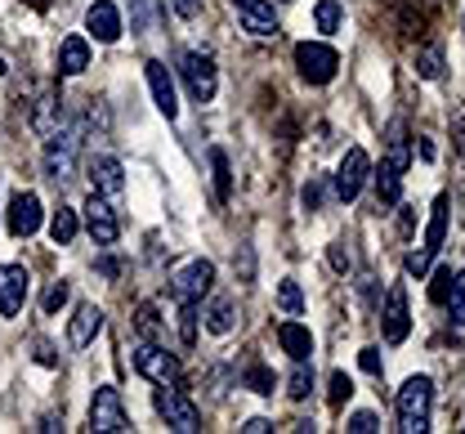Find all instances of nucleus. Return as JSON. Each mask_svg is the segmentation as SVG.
Segmentation results:
<instances>
[{
	"instance_id": "nucleus-1",
	"label": "nucleus",
	"mask_w": 465,
	"mask_h": 434,
	"mask_svg": "<svg viewBox=\"0 0 465 434\" xmlns=\"http://www.w3.org/2000/svg\"><path fill=\"white\" fill-rule=\"evenodd\" d=\"M81 143H85V117H72L63 125L58 122L45 134V175L54 184H67L76 175V157H81Z\"/></svg>"
},
{
	"instance_id": "nucleus-2",
	"label": "nucleus",
	"mask_w": 465,
	"mask_h": 434,
	"mask_svg": "<svg viewBox=\"0 0 465 434\" xmlns=\"http://www.w3.org/2000/svg\"><path fill=\"white\" fill-rule=\"evenodd\" d=\"M430 412H434V380L430 376H411L399 390V430L425 434L430 430Z\"/></svg>"
},
{
	"instance_id": "nucleus-3",
	"label": "nucleus",
	"mask_w": 465,
	"mask_h": 434,
	"mask_svg": "<svg viewBox=\"0 0 465 434\" xmlns=\"http://www.w3.org/2000/svg\"><path fill=\"white\" fill-rule=\"evenodd\" d=\"M443 238H448V192H439V197H434V206H430V224H425V247L407 255V273H411V278H425V273H430V260L439 255Z\"/></svg>"
},
{
	"instance_id": "nucleus-4",
	"label": "nucleus",
	"mask_w": 465,
	"mask_h": 434,
	"mask_svg": "<svg viewBox=\"0 0 465 434\" xmlns=\"http://www.w3.org/2000/svg\"><path fill=\"white\" fill-rule=\"evenodd\" d=\"M134 372L148 376L153 385H183V368H179V359L166 354L157 340H139V345H134Z\"/></svg>"
},
{
	"instance_id": "nucleus-5",
	"label": "nucleus",
	"mask_w": 465,
	"mask_h": 434,
	"mask_svg": "<svg viewBox=\"0 0 465 434\" xmlns=\"http://www.w3.org/2000/svg\"><path fill=\"white\" fill-rule=\"evenodd\" d=\"M90 430H99V434L130 430V412H125L116 385H99V390H94V399H90Z\"/></svg>"
},
{
	"instance_id": "nucleus-6",
	"label": "nucleus",
	"mask_w": 465,
	"mask_h": 434,
	"mask_svg": "<svg viewBox=\"0 0 465 434\" xmlns=\"http://www.w3.org/2000/svg\"><path fill=\"white\" fill-rule=\"evenodd\" d=\"M157 412H162L166 426L179 434L202 430V412H197V403L183 394V385H157Z\"/></svg>"
},
{
	"instance_id": "nucleus-7",
	"label": "nucleus",
	"mask_w": 465,
	"mask_h": 434,
	"mask_svg": "<svg viewBox=\"0 0 465 434\" xmlns=\"http://www.w3.org/2000/svg\"><path fill=\"white\" fill-rule=\"evenodd\" d=\"M295 67H300V76L309 85H327V81H336L341 54L331 45H322V41H300L295 45Z\"/></svg>"
},
{
	"instance_id": "nucleus-8",
	"label": "nucleus",
	"mask_w": 465,
	"mask_h": 434,
	"mask_svg": "<svg viewBox=\"0 0 465 434\" xmlns=\"http://www.w3.org/2000/svg\"><path fill=\"white\" fill-rule=\"evenodd\" d=\"M211 287H215V264L211 260H188L171 282L179 305H202V296H211Z\"/></svg>"
},
{
	"instance_id": "nucleus-9",
	"label": "nucleus",
	"mask_w": 465,
	"mask_h": 434,
	"mask_svg": "<svg viewBox=\"0 0 465 434\" xmlns=\"http://www.w3.org/2000/svg\"><path fill=\"white\" fill-rule=\"evenodd\" d=\"M179 72H183V85H188V94H193L197 104H211V99H215L220 76H215V59H211V54L188 50V54L179 59Z\"/></svg>"
},
{
	"instance_id": "nucleus-10",
	"label": "nucleus",
	"mask_w": 465,
	"mask_h": 434,
	"mask_svg": "<svg viewBox=\"0 0 465 434\" xmlns=\"http://www.w3.org/2000/svg\"><path fill=\"white\" fill-rule=\"evenodd\" d=\"M85 229H90V238H94V247H116V238H121V220H116V206L104 197V192H94L90 188V197H85Z\"/></svg>"
},
{
	"instance_id": "nucleus-11",
	"label": "nucleus",
	"mask_w": 465,
	"mask_h": 434,
	"mask_svg": "<svg viewBox=\"0 0 465 434\" xmlns=\"http://www.w3.org/2000/svg\"><path fill=\"white\" fill-rule=\"evenodd\" d=\"M27 291H32V278L23 264H0V318H18L27 305Z\"/></svg>"
},
{
	"instance_id": "nucleus-12",
	"label": "nucleus",
	"mask_w": 465,
	"mask_h": 434,
	"mask_svg": "<svg viewBox=\"0 0 465 434\" xmlns=\"http://www.w3.org/2000/svg\"><path fill=\"white\" fill-rule=\"evenodd\" d=\"M367 175H371V157H367L362 148H349L341 171H336V197H341V202H353V197L362 192V184H367Z\"/></svg>"
},
{
	"instance_id": "nucleus-13",
	"label": "nucleus",
	"mask_w": 465,
	"mask_h": 434,
	"mask_svg": "<svg viewBox=\"0 0 465 434\" xmlns=\"http://www.w3.org/2000/svg\"><path fill=\"white\" fill-rule=\"evenodd\" d=\"M381 327H385V340H390V345H403L407 340V331H411V313H407L403 282H394V287H390V296H385V313H381Z\"/></svg>"
},
{
	"instance_id": "nucleus-14",
	"label": "nucleus",
	"mask_w": 465,
	"mask_h": 434,
	"mask_svg": "<svg viewBox=\"0 0 465 434\" xmlns=\"http://www.w3.org/2000/svg\"><path fill=\"white\" fill-rule=\"evenodd\" d=\"M99 331H104V310H99L94 301H81V305L72 310V322H67V340H72V350L94 345Z\"/></svg>"
},
{
	"instance_id": "nucleus-15",
	"label": "nucleus",
	"mask_w": 465,
	"mask_h": 434,
	"mask_svg": "<svg viewBox=\"0 0 465 434\" xmlns=\"http://www.w3.org/2000/svg\"><path fill=\"white\" fill-rule=\"evenodd\" d=\"M237 18H242V27H246L251 36H278V32H282L273 0H242V5H237Z\"/></svg>"
},
{
	"instance_id": "nucleus-16",
	"label": "nucleus",
	"mask_w": 465,
	"mask_h": 434,
	"mask_svg": "<svg viewBox=\"0 0 465 434\" xmlns=\"http://www.w3.org/2000/svg\"><path fill=\"white\" fill-rule=\"evenodd\" d=\"M143 72H148V85H153V104H157V113L174 122L179 117V99H174V81L171 72H166V63L162 59H148L143 63Z\"/></svg>"
},
{
	"instance_id": "nucleus-17",
	"label": "nucleus",
	"mask_w": 465,
	"mask_h": 434,
	"mask_svg": "<svg viewBox=\"0 0 465 434\" xmlns=\"http://www.w3.org/2000/svg\"><path fill=\"white\" fill-rule=\"evenodd\" d=\"M41 197L36 192H18L14 202H9V233L14 238H32L36 229H41Z\"/></svg>"
},
{
	"instance_id": "nucleus-18",
	"label": "nucleus",
	"mask_w": 465,
	"mask_h": 434,
	"mask_svg": "<svg viewBox=\"0 0 465 434\" xmlns=\"http://www.w3.org/2000/svg\"><path fill=\"white\" fill-rule=\"evenodd\" d=\"M90 184H94V192H104L108 202H116L125 192V171H121V162H116L113 153H99L90 162Z\"/></svg>"
},
{
	"instance_id": "nucleus-19",
	"label": "nucleus",
	"mask_w": 465,
	"mask_h": 434,
	"mask_svg": "<svg viewBox=\"0 0 465 434\" xmlns=\"http://www.w3.org/2000/svg\"><path fill=\"white\" fill-rule=\"evenodd\" d=\"M85 27L94 32L99 45H113L116 36H121V9H116L113 0H94V5L85 9Z\"/></svg>"
},
{
	"instance_id": "nucleus-20",
	"label": "nucleus",
	"mask_w": 465,
	"mask_h": 434,
	"mask_svg": "<svg viewBox=\"0 0 465 434\" xmlns=\"http://www.w3.org/2000/svg\"><path fill=\"white\" fill-rule=\"evenodd\" d=\"M90 67V41L85 36H67L58 45V76H81Z\"/></svg>"
},
{
	"instance_id": "nucleus-21",
	"label": "nucleus",
	"mask_w": 465,
	"mask_h": 434,
	"mask_svg": "<svg viewBox=\"0 0 465 434\" xmlns=\"http://www.w3.org/2000/svg\"><path fill=\"white\" fill-rule=\"evenodd\" d=\"M278 345L287 350V354H291V359H295V363H304V359H313V336H309V327H304V322H295V318L278 327Z\"/></svg>"
},
{
	"instance_id": "nucleus-22",
	"label": "nucleus",
	"mask_w": 465,
	"mask_h": 434,
	"mask_svg": "<svg viewBox=\"0 0 465 434\" xmlns=\"http://www.w3.org/2000/svg\"><path fill=\"white\" fill-rule=\"evenodd\" d=\"M407 162H411V139H407V125L403 122H390V130H385V166L407 171Z\"/></svg>"
},
{
	"instance_id": "nucleus-23",
	"label": "nucleus",
	"mask_w": 465,
	"mask_h": 434,
	"mask_svg": "<svg viewBox=\"0 0 465 434\" xmlns=\"http://www.w3.org/2000/svg\"><path fill=\"white\" fill-rule=\"evenodd\" d=\"M202 318H206V331H211V336H229L232 327H237V305H232L229 296H215V301L202 310Z\"/></svg>"
},
{
	"instance_id": "nucleus-24",
	"label": "nucleus",
	"mask_w": 465,
	"mask_h": 434,
	"mask_svg": "<svg viewBox=\"0 0 465 434\" xmlns=\"http://www.w3.org/2000/svg\"><path fill=\"white\" fill-rule=\"evenodd\" d=\"M76 233H81L76 211H72V206H58L54 215H50V238H54V247H72V242H76Z\"/></svg>"
},
{
	"instance_id": "nucleus-25",
	"label": "nucleus",
	"mask_w": 465,
	"mask_h": 434,
	"mask_svg": "<svg viewBox=\"0 0 465 434\" xmlns=\"http://www.w3.org/2000/svg\"><path fill=\"white\" fill-rule=\"evenodd\" d=\"M399 197H403V171L381 166V175H376V206H399Z\"/></svg>"
},
{
	"instance_id": "nucleus-26",
	"label": "nucleus",
	"mask_w": 465,
	"mask_h": 434,
	"mask_svg": "<svg viewBox=\"0 0 465 434\" xmlns=\"http://www.w3.org/2000/svg\"><path fill=\"white\" fill-rule=\"evenodd\" d=\"M211 175H215V197H220V202H229L232 171H229V153H224V148H211Z\"/></svg>"
},
{
	"instance_id": "nucleus-27",
	"label": "nucleus",
	"mask_w": 465,
	"mask_h": 434,
	"mask_svg": "<svg viewBox=\"0 0 465 434\" xmlns=\"http://www.w3.org/2000/svg\"><path fill=\"white\" fill-rule=\"evenodd\" d=\"M134 331H139V340H166V331H162V318H157V305H139L134 313Z\"/></svg>"
},
{
	"instance_id": "nucleus-28",
	"label": "nucleus",
	"mask_w": 465,
	"mask_h": 434,
	"mask_svg": "<svg viewBox=\"0 0 465 434\" xmlns=\"http://www.w3.org/2000/svg\"><path fill=\"white\" fill-rule=\"evenodd\" d=\"M242 380H246V390H255V394H273V390H278V376L269 372L264 363H246Z\"/></svg>"
},
{
	"instance_id": "nucleus-29",
	"label": "nucleus",
	"mask_w": 465,
	"mask_h": 434,
	"mask_svg": "<svg viewBox=\"0 0 465 434\" xmlns=\"http://www.w3.org/2000/svg\"><path fill=\"white\" fill-rule=\"evenodd\" d=\"M448 318H452V327H465V273L452 278V287H448Z\"/></svg>"
},
{
	"instance_id": "nucleus-30",
	"label": "nucleus",
	"mask_w": 465,
	"mask_h": 434,
	"mask_svg": "<svg viewBox=\"0 0 465 434\" xmlns=\"http://www.w3.org/2000/svg\"><path fill=\"white\" fill-rule=\"evenodd\" d=\"M278 305H282L291 318H300V313H304V291H300V282H295V278H282V282H278Z\"/></svg>"
},
{
	"instance_id": "nucleus-31",
	"label": "nucleus",
	"mask_w": 465,
	"mask_h": 434,
	"mask_svg": "<svg viewBox=\"0 0 465 434\" xmlns=\"http://www.w3.org/2000/svg\"><path fill=\"white\" fill-rule=\"evenodd\" d=\"M313 23H318V32H341V0H318V9H313Z\"/></svg>"
},
{
	"instance_id": "nucleus-32",
	"label": "nucleus",
	"mask_w": 465,
	"mask_h": 434,
	"mask_svg": "<svg viewBox=\"0 0 465 434\" xmlns=\"http://www.w3.org/2000/svg\"><path fill=\"white\" fill-rule=\"evenodd\" d=\"M416 72H420V81H439V76H443V50H439V45L420 50V54H416Z\"/></svg>"
},
{
	"instance_id": "nucleus-33",
	"label": "nucleus",
	"mask_w": 465,
	"mask_h": 434,
	"mask_svg": "<svg viewBox=\"0 0 465 434\" xmlns=\"http://www.w3.org/2000/svg\"><path fill=\"white\" fill-rule=\"evenodd\" d=\"M309 390H313V372H309V359H304V363H295V372H291L287 394L291 399H309Z\"/></svg>"
},
{
	"instance_id": "nucleus-34",
	"label": "nucleus",
	"mask_w": 465,
	"mask_h": 434,
	"mask_svg": "<svg viewBox=\"0 0 465 434\" xmlns=\"http://www.w3.org/2000/svg\"><path fill=\"white\" fill-rule=\"evenodd\" d=\"M179 340L183 350L197 345V305H179Z\"/></svg>"
},
{
	"instance_id": "nucleus-35",
	"label": "nucleus",
	"mask_w": 465,
	"mask_h": 434,
	"mask_svg": "<svg viewBox=\"0 0 465 434\" xmlns=\"http://www.w3.org/2000/svg\"><path fill=\"white\" fill-rule=\"evenodd\" d=\"M67 301H72V282H63V278H58L54 287L45 291V313H58Z\"/></svg>"
},
{
	"instance_id": "nucleus-36",
	"label": "nucleus",
	"mask_w": 465,
	"mask_h": 434,
	"mask_svg": "<svg viewBox=\"0 0 465 434\" xmlns=\"http://www.w3.org/2000/svg\"><path fill=\"white\" fill-rule=\"evenodd\" d=\"M345 430L349 434H376V430H381V421H376V412H353Z\"/></svg>"
},
{
	"instance_id": "nucleus-37",
	"label": "nucleus",
	"mask_w": 465,
	"mask_h": 434,
	"mask_svg": "<svg viewBox=\"0 0 465 434\" xmlns=\"http://www.w3.org/2000/svg\"><path fill=\"white\" fill-rule=\"evenodd\" d=\"M448 287H452V269H439V273H434V282H430V301H434V305H443V301H448Z\"/></svg>"
},
{
	"instance_id": "nucleus-38",
	"label": "nucleus",
	"mask_w": 465,
	"mask_h": 434,
	"mask_svg": "<svg viewBox=\"0 0 465 434\" xmlns=\"http://www.w3.org/2000/svg\"><path fill=\"white\" fill-rule=\"evenodd\" d=\"M349 394H353V380L345 372H331V408H341Z\"/></svg>"
},
{
	"instance_id": "nucleus-39",
	"label": "nucleus",
	"mask_w": 465,
	"mask_h": 434,
	"mask_svg": "<svg viewBox=\"0 0 465 434\" xmlns=\"http://www.w3.org/2000/svg\"><path fill=\"white\" fill-rule=\"evenodd\" d=\"M327 260H331V269H336V273H349V269H353V255H349L345 242H331Z\"/></svg>"
},
{
	"instance_id": "nucleus-40",
	"label": "nucleus",
	"mask_w": 465,
	"mask_h": 434,
	"mask_svg": "<svg viewBox=\"0 0 465 434\" xmlns=\"http://www.w3.org/2000/svg\"><path fill=\"white\" fill-rule=\"evenodd\" d=\"M358 363H362V372L381 376V350H376V345H367V350L358 354Z\"/></svg>"
},
{
	"instance_id": "nucleus-41",
	"label": "nucleus",
	"mask_w": 465,
	"mask_h": 434,
	"mask_svg": "<svg viewBox=\"0 0 465 434\" xmlns=\"http://www.w3.org/2000/svg\"><path fill=\"white\" fill-rule=\"evenodd\" d=\"M36 363H41V368H54L58 363V354H54V345H50V340H36Z\"/></svg>"
},
{
	"instance_id": "nucleus-42",
	"label": "nucleus",
	"mask_w": 465,
	"mask_h": 434,
	"mask_svg": "<svg viewBox=\"0 0 465 434\" xmlns=\"http://www.w3.org/2000/svg\"><path fill=\"white\" fill-rule=\"evenodd\" d=\"M171 5L179 18H197V14H202V0H171Z\"/></svg>"
},
{
	"instance_id": "nucleus-43",
	"label": "nucleus",
	"mask_w": 465,
	"mask_h": 434,
	"mask_svg": "<svg viewBox=\"0 0 465 434\" xmlns=\"http://www.w3.org/2000/svg\"><path fill=\"white\" fill-rule=\"evenodd\" d=\"M242 430H246V434H264V430H273V421H269V417H251Z\"/></svg>"
},
{
	"instance_id": "nucleus-44",
	"label": "nucleus",
	"mask_w": 465,
	"mask_h": 434,
	"mask_svg": "<svg viewBox=\"0 0 465 434\" xmlns=\"http://www.w3.org/2000/svg\"><path fill=\"white\" fill-rule=\"evenodd\" d=\"M318 202H322V188L309 184V188H304V206H309V211H318Z\"/></svg>"
},
{
	"instance_id": "nucleus-45",
	"label": "nucleus",
	"mask_w": 465,
	"mask_h": 434,
	"mask_svg": "<svg viewBox=\"0 0 465 434\" xmlns=\"http://www.w3.org/2000/svg\"><path fill=\"white\" fill-rule=\"evenodd\" d=\"M416 153H420V162H434V143H430V139H420Z\"/></svg>"
},
{
	"instance_id": "nucleus-46",
	"label": "nucleus",
	"mask_w": 465,
	"mask_h": 434,
	"mask_svg": "<svg viewBox=\"0 0 465 434\" xmlns=\"http://www.w3.org/2000/svg\"><path fill=\"white\" fill-rule=\"evenodd\" d=\"M99 273H108V278H116V260H113V255H104V260H99Z\"/></svg>"
},
{
	"instance_id": "nucleus-47",
	"label": "nucleus",
	"mask_w": 465,
	"mask_h": 434,
	"mask_svg": "<svg viewBox=\"0 0 465 434\" xmlns=\"http://www.w3.org/2000/svg\"><path fill=\"white\" fill-rule=\"evenodd\" d=\"M27 5H32V9H45V5H50V0H27Z\"/></svg>"
},
{
	"instance_id": "nucleus-48",
	"label": "nucleus",
	"mask_w": 465,
	"mask_h": 434,
	"mask_svg": "<svg viewBox=\"0 0 465 434\" xmlns=\"http://www.w3.org/2000/svg\"><path fill=\"white\" fill-rule=\"evenodd\" d=\"M5 72H9V63H5V59H0V76H5Z\"/></svg>"
}]
</instances>
